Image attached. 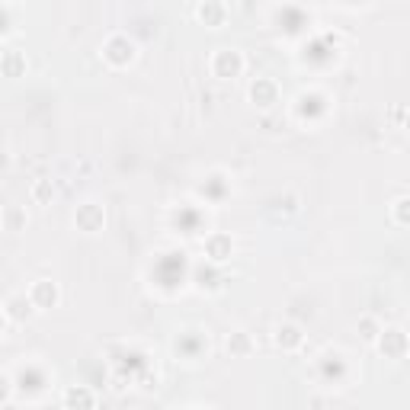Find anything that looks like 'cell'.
<instances>
[{"mask_svg": "<svg viewBox=\"0 0 410 410\" xmlns=\"http://www.w3.org/2000/svg\"><path fill=\"white\" fill-rule=\"evenodd\" d=\"M211 74L218 80H231V77H241L243 74V55L237 48H218L209 61Z\"/></svg>", "mask_w": 410, "mask_h": 410, "instance_id": "1", "label": "cell"}, {"mask_svg": "<svg viewBox=\"0 0 410 410\" xmlns=\"http://www.w3.org/2000/svg\"><path fill=\"white\" fill-rule=\"evenodd\" d=\"M375 343H378V352H382L384 359H404L410 349V340L401 327H382Z\"/></svg>", "mask_w": 410, "mask_h": 410, "instance_id": "2", "label": "cell"}, {"mask_svg": "<svg viewBox=\"0 0 410 410\" xmlns=\"http://www.w3.org/2000/svg\"><path fill=\"white\" fill-rule=\"evenodd\" d=\"M135 55H138V48H135V42L128 36H112L102 45V58H106L112 68H128V64L135 61Z\"/></svg>", "mask_w": 410, "mask_h": 410, "instance_id": "3", "label": "cell"}, {"mask_svg": "<svg viewBox=\"0 0 410 410\" xmlns=\"http://www.w3.org/2000/svg\"><path fill=\"white\" fill-rule=\"evenodd\" d=\"M74 224L83 234H96V231H102V224H106V211L96 202H83V205H77V211H74Z\"/></svg>", "mask_w": 410, "mask_h": 410, "instance_id": "4", "label": "cell"}, {"mask_svg": "<svg viewBox=\"0 0 410 410\" xmlns=\"http://www.w3.org/2000/svg\"><path fill=\"white\" fill-rule=\"evenodd\" d=\"M250 100H253V106H260V109L275 106V102H279V87H275V80L256 77V80L250 83Z\"/></svg>", "mask_w": 410, "mask_h": 410, "instance_id": "5", "label": "cell"}, {"mask_svg": "<svg viewBox=\"0 0 410 410\" xmlns=\"http://www.w3.org/2000/svg\"><path fill=\"white\" fill-rule=\"evenodd\" d=\"M29 298H32V305H36L38 311H45V308H55V305H58V298H61V292H58V285H55V282H48V279H38V282H32V288H29Z\"/></svg>", "mask_w": 410, "mask_h": 410, "instance_id": "6", "label": "cell"}, {"mask_svg": "<svg viewBox=\"0 0 410 410\" xmlns=\"http://www.w3.org/2000/svg\"><path fill=\"white\" fill-rule=\"evenodd\" d=\"M205 253H209L211 263H224L234 253V241H231L228 234H211V237H205Z\"/></svg>", "mask_w": 410, "mask_h": 410, "instance_id": "7", "label": "cell"}, {"mask_svg": "<svg viewBox=\"0 0 410 410\" xmlns=\"http://www.w3.org/2000/svg\"><path fill=\"white\" fill-rule=\"evenodd\" d=\"M224 13H228V10H224L221 0H205V4L196 6V19H199V23H205L209 29H218V26L224 23Z\"/></svg>", "mask_w": 410, "mask_h": 410, "instance_id": "8", "label": "cell"}, {"mask_svg": "<svg viewBox=\"0 0 410 410\" xmlns=\"http://www.w3.org/2000/svg\"><path fill=\"white\" fill-rule=\"evenodd\" d=\"M301 340H305V333H301L298 324H282V327H275V346H279V349H298Z\"/></svg>", "mask_w": 410, "mask_h": 410, "instance_id": "9", "label": "cell"}, {"mask_svg": "<svg viewBox=\"0 0 410 410\" xmlns=\"http://www.w3.org/2000/svg\"><path fill=\"white\" fill-rule=\"evenodd\" d=\"M32 298H26V295H10L6 298V305H4V314H6V320H26L32 314Z\"/></svg>", "mask_w": 410, "mask_h": 410, "instance_id": "10", "label": "cell"}, {"mask_svg": "<svg viewBox=\"0 0 410 410\" xmlns=\"http://www.w3.org/2000/svg\"><path fill=\"white\" fill-rule=\"evenodd\" d=\"M64 404H68V407H93L96 397L90 394L87 388H70L68 394H64Z\"/></svg>", "mask_w": 410, "mask_h": 410, "instance_id": "11", "label": "cell"}, {"mask_svg": "<svg viewBox=\"0 0 410 410\" xmlns=\"http://www.w3.org/2000/svg\"><path fill=\"white\" fill-rule=\"evenodd\" d=\"M23 70H26V58L19 55V51L10 48V51L4 55V74H6V77H19Z\"/></svg>", "mask_w": 410, "mask_h": 410, "instance_id": "12", "label": "cell"}, {"mask_svg": "<svg viewBox=\"0 0 410 410\" xmlns=\"http://www.w3.org/2000/svg\"><path fill=\"white\" fill-rule=\"evenodd\" d=\"M228 349L234 352V356H247V352H250V337L243 330L231 333V337H228Z\"/></svg>", "mask_w": 410, "mask_h": 410, "instance_id": "13", "label": "cell"}, {"mask_svg": "<svg viewBox=\"0 0 410 410\" xmlns=\"http://www.w3.org/2000/svg\"><path fill=\"white\" fill-rule=\"evenodd\" d=\"M391 211H394V221H397V224H404V228H407V224H410V196L397 199V202L391 205Z\"/></svg>", "mask_w": 410, "mask_h": 410, "instance_id": "14", "label": "cell"}, {"mask_svg": "<svg viewBox=\"0 0 410 410\" xmlns=\"http://www.w3.org/2000/svg\"><path fill=\"white\" fill-rule=\"evenodd\" d=\"M51 196H55V189H51V179H38V183H32V199H36L38 205L48 202Z\"/></svg>", "mask_w": 410, "mask_h": 410, "instance_id": "15", "label": "cell"}, {"mask_svg": "<svg viewBox=\"0 0 410 410\" xmlns=\"http://www.w3.org/2000/svg\"><path fill=\"white\" fill-rule=\"evenodd\" d=\"M359 330H362V340H369V343H375V340H378V333H382V327H378L372 317H362V320H359Z\"/></svg>", "mask_w": 410, "mask_h": 410, "instance_id": "16", "label": "cell"}, {"mask_svg": "<svg viewBox=\"0 0 410 410\" xmlns=\"http://www.w3.org/2000/svg\"><path fill=\"white\" fill-rule=\"evenodd\" d=\"M6 228H10V231H16V228H19V211L13 209V205L6 209Z\"/></svg>", "mask_w": 410, "mask_h": 410, "instance_id": "17", "label": "cell"}, {"mask_svg": "<svg viewBox=\"0 0 410 410\" xmlns=\"http://www.w3.org/2000/svg\"><path fill=\"white\" fill-rule=\"evenodd\" d=\"M407 128H410V115H407Z\"/></svg>", "mask_w": 410, "mask_h": 410, "instance_id": "18", "label": "cell"}]
</instances>
